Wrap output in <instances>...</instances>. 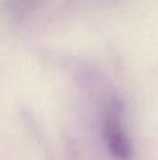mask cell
Returning a JSON list of instances; mask_svg holds the SVG:
<instances>
[{
  "instance_id": "2",
  "label": "cell",
  "mask_w": 158,
  "mask_h": 160,
  "mask_svg": "<svg viewBox=\"0 0 158 160\" xmlns=\"http://www.w3.org/2000/svg\"><path fill=\"white\" fill-rule=\"evenodd\" d=\"M33 6H34V0H5L3 12L11 20H20L30 14Z\"/></svg>"
},
{
  "instance_id": "1",
  "label": "cell",
  "mask_w": 158,
  "mask_h": 160,
  "mask_svg": "<svg viewBox=\"0 0 158 160\" xmlns=\"http://www.w3.org/2000/svg\"><path fill=\"white\" fill-rule=\"evenodd\" d=\"M103 140L116 160H132L133 145L127 129L126 109L118 97H108L103 110Z\"/></svg>"
}]
</instances>
